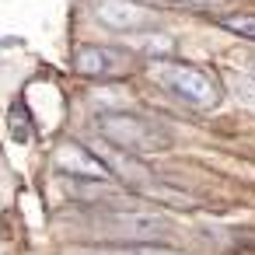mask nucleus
Here are the masks:
<instances>
[{
	"instance_id": "nucleus-1",
	"label": "nucleus",
	"mask_w": 255,
	"mask_h": 255,
	"mask_svg": "<svg viewBox=\"0 0 255 255\" xmlns=\"http://www.w3.org/2000/svg\"><path fill=\"white\" fill-rule=\"evenodd\" d=\"M95 126L112 147L129 150V154H157L171 147V133L161 123L136 116V112H102Z\"/></svg>"
},
{
	"instance_id": "nucleus-2",
	"label": "nucleus",
	"mask_w": 255,
	"mask_h": 255,
	"mask_svg": "<svg viewBox=\"0 0 255 255\" xmlns=\"http://www.w3.org/2000/svg\"><path fill=\"white\" fill-rule=\"evenodd\" d=\"M150 77H154L164 91H171L175 98L189 102L192 109L210 112V109L220 105V88H217V81H213L206 70H199V67L175 63V60H154V63H150Z\"/></svg>"
},
{
	"instance_id": "nucleus-3",
	"label": "nucleus",
	"mask_w": 255,
	"mask_h": 255,
	"mask_svg": "<svg viewBox=\"0 0 255 255\" xmlns=\"http://www.w3.org/2000/svg\"><path fill=\"white\" fill-rule=\"evenodd\" d=\"M95 18L109 32H147L157 25V11L133 0H95Z\"/></svg>"
},
{
	"instance_id": "nucleus-4",
	"label": "nucleus",
	"mask_w": 255,
	"mask_h": 255,
	"mask_svg": "<svg viewBox=\"0 0 255 255\" xmlns=\"http://www.w3.org/2000/svg\"><path fill=\"white\" fill-rule=\"evenodd\" d=\"M53 164L67 175H74V178H84V182H98V178L109 175L105 161L91 147H81V143H60L53 150Z\"/></svg>"
},
{
	"instance_id": "nucleus-5",
	"label": "nucleus",
	"mask_w": 255,
	"mask_h": 255,
	"mask_svg": "<svg viewBox=\"0 0 255 255\" xmlns=\"http://www.w3.org/2000/svg\"><path fill=\"white\" fill-rule=\"evenodd\" d=\"M116 49H105V46H81L74 53V70L81 77H105L112 70V56Z\"/></svg>"
},
{
	"instance_id": "nucleus-6",
	"label": "nucleus",
	"mask_w": 255,
	"mask_h": 255,
	"mask_svg": "<svg viewBox=\"0 0 255 255\" xmlns=\"http://www.w3.org/2000/svg\"><path fill=\"white\" fill-rule=\"evenodd\" d=\"M129 46L136 49V53H147V56H154V60H161V56H168L171 49H175V42L164 35V32H136L133 39H129Z\"/></svg>"
},
{
	"instance_id": "nucleus-7",
	"label": "nucleus",
	"mask_w": 255,
	"mask_h": 255,
	"mask_svg": "<svg viewBox=\"0 0 255 255\" xmlns=\"http://www.w3.org/2000/svg\"><path fill=\"white\" fill-rule=\"evenodd\" d=\"M220 28H227V32H234V35H245V39H255V14H248V11L224 14V18H220Z\"/></svg>"
},
{
	"instance_id": "nucleus-8",
	"label": "nucleus",
	"mask_w": 255,
	"mask_h": 255,
	"mask_svg": "<svg viewBox=\"0 0 255 255\" xmlns=\"http://www.w3.org/2000/svg\"><path fill=\"white\" fill-rule=\"evenodd\" d=\"M11 136H14V143H28L32 140V119H28V112L21 105L11 109Z\"/></svg>"
},
{
	"instance_id": "nucleus-9",
	"label": "nucleus",
	"mask_w": 255,
	"mask_h": 255,
	"mask_svg": "<svg viewBox=\"0 0 255 255\" xmlns=\"http://www.w3.org/2000/svg\"><path fill=\"white\" fill-rule=\"evenodd\" d=\"M164 4H171V7H185V11H213V7L224 4V0H164Z\"/></svg>"
},
{
	"instance_id": "nucleus-10",
	"label": "nucleus",
	"mask_w": 255,
	"mask_h": 255,
	"mask_svg": "<svg viewBox=\"0 0 255 255\" xmlns=\"http://www.w3.org/2000/svg\"><path fill=\"white\" fill-rule=\"evenodd\" d=\"M129 255H182V252H171V248H150V245H143V248H133Z\"/></svg>"
}]
</instances>
